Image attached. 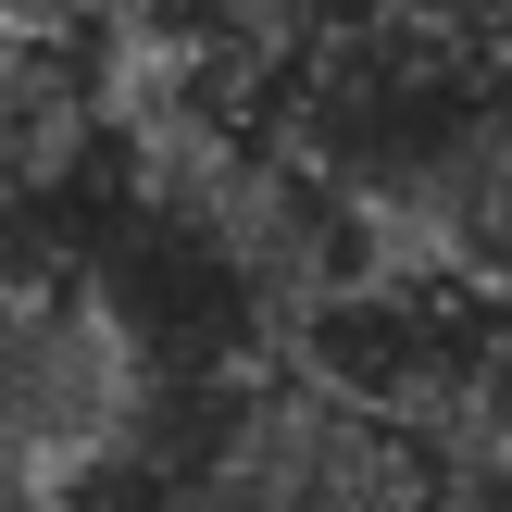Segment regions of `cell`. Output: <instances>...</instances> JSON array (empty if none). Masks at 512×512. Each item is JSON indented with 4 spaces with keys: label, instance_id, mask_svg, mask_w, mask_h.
Segmentation results:
<instances>
[{
    "label": "cell",
    "instance_id": "cell-1",
    "mask_svg": "<svg viewBox=\"0 0 512 512\" xmlns=\"http://www.w3.org/2000/svg\"><path fill=\"white\" fill-rule=\"evenodd\" d=\"M188 425H200L188 363L113 275L63 263L0 300V512L150 488V475H175Z\"/></svg>",
    "mask_w": 512,
    "mask_h": 512
}]
</instances>
